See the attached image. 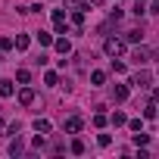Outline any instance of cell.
<instances>
[{
    "label": "cell",
    "instance_id": "obj_1",
    "mask_svg": "<svg viewBox=\"0 0 159 159\" xmlns=\"http://www.w3.org/2000/svg\"><path fill=\"white\" fill-rule=\"evenodd\" d=\"M103 50H106L109 56H122V53H125V41H119V38H109V41L103 44Z\"/></svg>",
    "mask_w": 159,
    "mask_h": 159
},
{
    "label": "cell",
    "instance_id": "obj_2",
    "mask_svg": "<svg viewBox=\"0 0 159 159\" xmlns=\"http://www.w3.org/2000/svg\"><path fill=\"white\" fill-rule=\"evenodd\" d=\"M150 56H153V53H150L147 47H134V50H131V62H137V66H147Z\"/></svg>",
    "mask_w": 159,
    "mask_h": 159
},
{
    "label": "cell",
    "instance_id": "obj_3",
    "mask_svg": "<svg viewBox=\"0 0 159 159\" xmlns=\"http://www.w3.org/2000/svg\"><path fill=\"white\" fill-rule=\"evenodd\" d=\"M53 25L59 34H66V10H53Z\"/></svg>",
    "mask_w": 159,
    "mask_h": 159
},
{
    "label": "cell",
    "instance_id": "obj_4",
    "mask_svg": "<svg viewBox=\"0 0 159 159\" xmlns=\"http://www.w3.org/2000/svg\"><path fill=\"white\" fill-rule=\"evenodd\" d=\"M131 84H134V88H147V84H150V72H134V75H131Z\"/></svg>",
    "mask_w": 159,
    "mask_h": 159
},
{
    "label": "cell",
    "instance_id": "obj_5",
    "mask_svg": "<svg viewBox=\"0 0 159 159\" xmlns=\"http://www.w3.org/2000/svg\"><path fill=\"white\" fill-rule=\"evenodd\" d=\"M19 103H22V106H31V103H34V91H31V88H22V91H19Z\"/></svg>",
    "mask_w": 159,
    "mask_h": 159
},
{
    "label": "cell",
    "instance_id": "obj_6",
    "mask_svg": "<svg viewBox=\"0 0 159 159\" xmlns=\"http://www.w3.org/2000/svg\"><path fill=\"white\" fill-rule=\"evenodd\" d=\"M112 100H116V103L128 100V88H125V84H116V88H112Z\"/></svg>",
    "mask_w": 159,
    "mask_h": 159
},
{
    "label": "cell",
    "instance_id": "obj_7",
    "mask_svg": "<svg viewBox=\"0 0 159 159\" xmlns=\"http://www.w3.org/2000/svg\"><path fill=\"white\" fill-rule=\"evenodd\" d=\"M66 131H69V134H78V131H81V119H78V116H72V119L66 122Z\"/></svg>",
    "mask_w": 159,
    "mask_h": 159
},
{
    "label": "cell",
    "instance_id": "obj_8",
    "mask_svg": "<svg viewBox=\"0 0 159 159\" xmlns=\"http://www.w3.org/2000/svg\"><path fill=\"white\" fill-rule=\"evenodd\" d=\"M0 97H13V81L10 78H0Z\"/></svg>",
    "mask_w": 159,
    "mask_h": 159
},
{
    "label": "cell",
    "instance_id": "obj_9",
    "mask_svg": "<svg viewBox=\"0 0 159 159\" xmlns=\"http://www.w3.org/2000/svg\"><path fill=\"white\" fill-rule=\"evenodd\" d=\"M53 44H56V50H59L62 56H66V53H72V44H69V38H59V41H53Z\"/></svg>",
    "mask_w": 159,
    "mask_h": 159
},
{
    "label": "cell",
    "instance_id": "obj_10",
    "mask_svg": "<svg viewBox=\"0 0 159 159\" xmlns=\"http://www.w3.org/2000/svg\"><path fill=\"white\" fill-rule=\"evenodd\" d=\"M109 122H112V125H116V128H119V125H128V116H125V112H122V109H116V112H112V119H109Z\"/></svg>",
    "mask_w": 159,
    "mask_h": 159
},
{
    "label": "cell",
    "instance_id": "obj_11",
    "mask_svg": "<svg viewBox=\"0 0 159 159\" xmlns=\"http://www.w3.org/2000/svg\"><path fill=\"white\" fill-rule=\"evenodd\" d=\"M66 7L69 10H88L91 3H88V0H66Z\"/></svg>",
    "mask_w": 159,
    "mask_h": 159
},
{
    "label": "cell",
    "instance_id": "obj_12",
    "mask_svg": "<svg viewBox=\"0 0 159 159\" xmlns=\"http://www.w3.org/2000/svg\"><path fill=\"white\" fill-rule=\"evenodd\" d=\"M34 38L41 41V47H50V44H53V34H50V31H38Z\"/></svg>",
    "mask_w": 159,
    "mask_h": 159
},
{
    "label": "cell",
    "instance_id": "obj_13",
    "mask_svg": "<svg viewBox=\"0 0 159 159\" xmlns=\"http://www.w3.org/2000/svg\"><path fill=\"white\" fill-rule=\"evenodd\" d=\"M34 131H38V134H50V122H47V119H38V122H34Z\"/></svg>",
    "mask_w": 159,
    "mask_h": 159
},
{
    "label": "cell",
    "instance_id": "obj_14",
    "mask_svg": "<svg viewBox=\"0 0 159 159\" xmlns=\"http://www.w3.org/2000/svg\"><path fill=\"white\" fill-rule=\"evenodd\" d=\"M16 81H19V84H28V81H31V72H28V69H19V72H16Z\"/></svg>",
    "mask_w": 159,
    "mask_h": 159
},
{
    "label": "cell",
    "instance_id": "obj_15",
    "mask_svg": "<svg viewBox=\"0 0 159 159\" xmlns=\"http://www.w3.org/2000/svg\"><path fill=\"white\" fill-rule=\"evenodd\" d=\"M140 38H143V34H140V28H134V31H128V34H125V41H128V44H137Z\"/></svg>",
    "mask_w": 159,
    "mask_h": 159
},
{
    "label": "cell",
    "instance_id": "obj_16",
    "mask_svg": "<svg viewBox=\"0 0 159 159\" xmlns=\"http://www.w3.org/2000/svg\"><path fill=\"white\" fill-rule=\"evenodd\" d=\"M22 150H25V147H22V140H19V134H16V140L10 143V153H13V156H19Z\"/></svg>",
    "mask_w": 159,
    "mask_h": 159
},
{
    "label": "cell",
    "instance_id": "obj_17",
    "mask_svg": "<svg viewBox=\"0 0 159 159\" xmlns=\"http://www.w3.org/2000/svg\"><path fill=\"white\" fill-rule=\"evenodd\" d=\"M91 81H94V88H100V84L106 81V72H94V75H91Z\"/></svg>",
    "mask_w": 159,
    "mask_h": 159
},
{
    "label": "cell",
    "instance_id": "obj_18",
    "mask_svg": "<svg viewBox=\"0 0 159 159\" xmlns=\"http://www.w3.org/2000/svg\"><path fill=\"white\" fill-rule=\"evenodd\" d=\"M16 50H28V34H19L16 38Z\"/></svg>",
    "mask_w": 159,
    "mask_h": 159
},
{
    "label": "cell",
    "instance_id": "obj_19",
    "mask_svg": "<svg viewBox=\"0 0 159 159\" xmlns=\"http://www.w3.org/2000/svg\"><path fill=\"white\" fill-rule=\"evenodd\" d=\"M44 81L53 88V84H59V75H56V72H47V75H44Z\"/></svg>",
    "mask_w": 159,
    "mask_h": 159
},
{
    "label": "cell",
    "instance_id": "obj_20",
    "mask_svg": "<svg viewBox=\"0 0 159 159\" xmlns=\"http://www.w3.org/2000/svg\"><path fill=\"white\" fill-rule=\"evenodd\" d=\"M112 72H116V75H125V72H128V66H125V62H116V59H112Z\"/></svg>",
    "mask_w": 159,
    "mask_h": 159
},
{
    "label": "cell",
    "instance_id": "obj_21",
    "mask_svg": "<svg viewBox=\"0 0 159 159\" xmlns=\"http://www.w3.org/2000/svg\"><path fill=\"white\" fill-rule=\"evenodd\" d=\"M72 153L81 156V153H84V143H81V140H72Z\"/></svg>",
    "mask_w": 159,
    "mask_h": 159
},
{
    "label": "cell",
    "instance_id": "obj_22",
    "mask_svg": "<svg viewBox=\"0 0 159 159\" xmlns=\"http://www.w3.org/2000/svg\"><path fill=\"white\" fill-rule=\"evenodd\" d=\"M128 128H131V131H140L143 122H140V119H128Z\"/></svg>",
    "mask_w": 159,
    "mask_h": 159
},
{
    "label": "cell",
    "instance_id": "obj_23",
    "mask_svg": "<svg viewBox=\"0 0 159 159\" xmlns=\"http://www.w3.org/2000/svg\"><path fill=\"white\" fill-rule=\"evenodd\" d=\"M94 125H97V128H103V125H106V116H103V112H97V116H94Z\"/></svg>",
    "mask_w": 159,
    "mask_h": 159
},
{
    "label": "cell",
    "instance_id": "obj_24",
    "mask_svg": "<svg viewBox=\"0 0 159 159\" xmlns=\"http://www.w3.org/2000/svg\"><path fill=\"white\" fill-rule=\"evenodd\" d=\"M97 143H100V147H109V143H112V137H109V134H100V137H97Z\"/></svg>",
    "mask_w": 159,
    "mask_h": 159
},
{
    "label": "cell",
    "instance_id": "obj_25",
    "mask_svg": "<svg viewBox=\"0 0 159 159\" xmlns=\"http://www.w3.org/2000/svg\"><path fill=\"white\" fill-rule=\"evenodd\" d=\"M143 13H147V7H143L140 0H137V3H134V16H143Z\"/></svg>",
    "mask_w": 159,
    "mask_h": 159
},
{
    "label": "cell",
    "instance_id": "obj_26",
    "mask_svg": "<svg viewBox=\"0 0 159 159\" xmlns=\"http://www.w3.org/2000/svg\"><path fill=\"white\" fill-rule=\"evenodd\" d=\"M88 3H91V7H100V3H103V0H88Z\"/></svg>",
    "mask_w": 159,
    "mask_h": 159
},
{
    "label": "cell",
    "instance_id": "obj_27",
    "mask_svg": "<svg viewBox=\"0 0 159 159\" xmlns=\"http://www.w3.org/2000/svg\"><path fill=\"white\" fill-rule=\"evenodd\" d=\"M156 3H159V0H156Z\"/></svg>",
    "mask_w": 159,
    "mask_h": 159
},
{
    "label": "cell",
    "instance_id": "obj_28",
    "mask_svg": "<svg viewBox=\"0 0 159 159\" xmlns=\"http://www.w3.org/2000/svg\"><path fill=\"white\" fill-rule=\"evenodd\" d=\"M140 3H143V0H140Z\"/></svg>",
    "mask_w": 159,
    "mask_h": 159
},
{
    "label": "cell",
    "instance_id": "obj_29",
    "mask_svg": "<svg viewBox=\"0 0 159 159\" xmlns=\"http://www.w3.org/2000/svg\"><path fill=\"white\" fill-rule=\"evenodd\" d=\"M0 50H3V47H0Z\"/></svg>",
    "mask_w": 159,
    "mask_h": 159
}]
</instances>
